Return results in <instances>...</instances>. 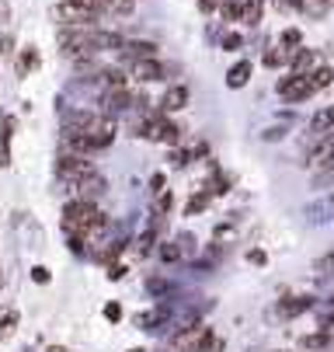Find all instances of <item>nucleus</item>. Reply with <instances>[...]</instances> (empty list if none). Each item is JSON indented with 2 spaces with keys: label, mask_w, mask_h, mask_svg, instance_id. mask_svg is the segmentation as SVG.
<instances>
[{
  "label": "nucleus",
  "mask_w": 334,
  "mask_h": 352,
  "mask_svg": "<svg viewBox=\"0 0 334 352\" xmlns=\"http://www.w3.org/2000/svg\"><path fill=\"white\" fill-rule=\"evenodd\" d=\"M53 21L60 28H77V25H94L98 14H94L91 8H84L80 0H60V4L53 8Z\"/></svg>",
  "instance_id": "obj_1"
},
{
  "label": "nucleus",
  "mask_w": 334,
  "mask_h": 352,
  "mask_svg": "<svg viewBox=\"0 0 334 352\" xmlns=\"http://www.w3.org/2000/svg\"><path fill=\"white\" fill-rule=\"evenodd\" d=\"M275 91L285 98V102H307L310 94H317L307 74H289V77H282V80L275 84Z\"/></svg>",
  "instance_id": "obj_2"
},
{
  "label": "nucleus",
  "mask_w": 334,
  "mask_h": 352,
  "mask_svg": "<svg viewBox=\"0 0 334 352\" xmlns=\"http://www.w3.org/2000/svg\"><path fill=\"white\" fill-rule=\"evenodd\" d=\"M87 171H94V168H91V161H84V154H60L56 157V175L67 178V182H73Z\"/></svg>",
  "instance_id": "obj_3"
},
{
  "label": "nucleus",
  "mask_w": 334,
  "mask_h": 352,
  "mask_svg": "<svg viewBox=\"0 0 334 352\" xmlns=\"http://www.w3.org/2000/svg\"><path fill=\"white\" fill-rule=\"evenodd\" d=\"M132 77L143 80V84H154V80H164L167 77V67L157 56H147V60H136L132 63Z\"/></svg>",
  "instance_id": "obj_4"
},
{
  "label": "nucleus",
  "mask_w": 334,
  "mask_h": 352,
  "mask_svg": "<svg viewBox=\"0 0 334 352\" xmlns=\"http://www.w3.org/2000/svg\"><path fill=\"white\" fill-rule=\"evenodd\" d=\"M132 91L129 87H108L105 91V98H102V109H105V116H115V112H126V109H132Z\"/></svg>",
  "instance_id": "obj_5"
},
{
  "label": "nucleus",
  "mask_w": 334,
  "mask_h": 352,
  "mask_svg": "<svg viewBox=\"0 0 334 352\" xmlns=\"http://www.w3.org/2000/svg\"><path fill=\"white\" fill-rule=\"evenodd\" d=\"M119 53L136 63V60L157 56V42H150V38H129V42H126V38H122V42H119Z\"/></svg>",
  "instance_id": "obj_6"
},
{
  "label": "nucleus",
  "mask_w": 334,
  "mask_h": 352,
  "mask_svg": "<svg viewBox=\"0 0 334 352\" xmlns=\"http://www.w3.org/2000/svg\"><path fill=\"white\" fill-rule=\"evenodd\" d=\"M70 185H73V188L80 192V199H98V195L105 192V178H102L98 171H87V175L73 178Z\"/></svg>",
  "instance_id": "obj_7"
},
{
  "label": "nucleus",
  "mask_w": 334,
  "mask_h": 352,
  "mask_svg": "<svg viewBox=\"0 0 334 352\" xmlns=\"http://www.w3.org/2000/svg\"><path fill=\"white\" fill-rule=\"evenodd\" d=\"M188 105V87L184 84H174V87H167L164 91V98H160V112L164 116H171V112H181Z\"/></svg>",
  "instance_id": "obj_8"
},
{
  "label": "nucleus",
  "mask_w": 334,
  "mask_h": 352,
  "mask_svg": "<svg viewBox=\"0 0 334 352\" xmlns=\"http://www.w3.org/2000/svg\"><path fill=\"white\" fill-rule=\"evenodd\" d=\"M251 70H254V63L251 60H241V63H233L230 70H226V87H233V91H241L248 80H251Z\"/></svg>",
  "instance_id": "obj_9"
},
{
  "label": "nucleus",
  "mask_w": 334,
  "mask_h": 352,
  "mask_svg": "<svg viewBox=\"0 0 334 352\" xmlns=\"http://www.w3.org/2000/svg\"><path fill=\"white\" fill-rule=\"evenodd\" d=\"M285 60L293 63V74H310V70H313V63H317V60H313V49H303V45H300V49H293V53L285 56Z\"/></svg>",
  "instance_id": "obj_10"
},
{
  "label": "nucleus",
  "mask_w": 334,
  "mask_h": 352,
  "mask_svg": "<svg viewBox=\"0 0 334 352\" xmlns=\"http://www.w3.org/2000/svg\"><path fill=\"white\" fill-rule=\"evenodd\" d=\"M310 307H313V296H293L289 304H278V314L282 318H296V314H303Z\"/></svg>",
  "instance_id": "obj_11"
},
{
  "label": "nucleus",
  "mask_w": 334,
  "mask_h": 352,
  "mask_svg": "<svg viewBox=\"0 0 334 352\" xmlns=\"http://www.w3.org/2000/svg\"><path fill=\"white\" fill-rule=\"evenodd\" d=\"M307 77H310L313 91H324V87H331V84H334V70H331V67H313Z\"/></svg>",
  "instance_id": "obj_12"
},
{
  "label": "nucleus",
  "mask_w": 334,
  "mask_h": 352,
  "mask_svg": "<svg viewBox=\"0 0 334 352\" xmlns=\"http://www.w3.org/2000/svg\"><path fill=\"white\" fill-rule=\"evenodd\" d=\"M300 345H303V349H331V331H327V328L310 331V335L300 338Z\"/></svg>",
  "instance_id": "obj_13"
},
{
  "label": "nucleus",
  "mask_w": 334,
  "mask_h": 352,
  "mask_svg": "<svg viewBox=\"0 0 334 352\" xmlns=\"http://www.w3.org/2000/svg\"><path fill=\"white\" fill-rule=\"evenodd\" d=\"M334 129V109H320L310 122V133H331Z\"/></svg>",
  "instance_id": "obj_14"
},
{
  "label": "nucleus",
  "mask_w": 334,
  "mask_h": 352,
  "mask_svg": "<svg viewBox=\"0 0 334 352\" xmlns=\"http://www.w3.org/2000/svg\"><path fill=\"white\" fill-rule=\"evenodd\" d=\"M300 11L310 14V18H324L331 11V4H327V0H300Z\"/></svg>",
  "instance_id": "obj_15"
},
{
  "label": "nucleus",
  "mask_w": 334,
  "mask_h": 352,
  "mask_svg": "<svg viewBox=\"0 0 334 352\" xmlns=\"http://www.w3.org/2000/svg\"><path fill=\"white\" fill-rule=\"evenodd\" d=\"M167 318V307H157V311H150V314H136V324L139 328H154V324H160Z\"/></svg>",
  "instance_id": "obj_16"
},
{
  "label": "nucleus",
  "mask_w": 334,
  "mask_h": 352,
  "mask_svg": "<svg viewBox=\"0 0 334 352\" xmlns=\"http://www.w3.org/2000/svg\"><path fill=\"white\" fill-rule=\"evenodd\" d=\"M206 206H209V192H199V195H192V199H188L184 217H195V213H202Z\"/></svg>",
  "instance_id": "obj_17"
},
{
  "label": "nucleus",
  "mask_w": 334,
  "mask_h": 352,
  "mask_svg": "<svg viewBox=\"0 0 334 352\" xmlns=\"http://www.w3.org/2000/svg\"><path fill=\"white\" fill-rule=\"evenodd\" d=\"M282 45H285V56H289L293 49H300V45H303V35H300V28H285V32H282Z\"/></svg>",
  "instance_id": "obj_18"
},
{
  "label": "nucleus",
  "mask_w": 334,
  "mask_h": 352,
  "mask_svg": "<svg viewBox=\"0 0 334 352\" xmlns=\"http://www.w3.org/2000/svg\"><path fill=\"white\" fill-rule=\"evenodd\" d=\"M157 255H160V262H178V258H181V248H178L174 241H164V244L157 248Z\"/></svg>",
  "instance_id": "obj_19"
},
{
  "label": "nucleus",
  "mask_w": 334,
  "mask_h": 352,
  "mask_svg": "<svg viewBox=\"0 0 334 352\" xmlns=\"http://www.w3.org/2000/svg\"><path fill=\"white\" fill-rule=\"evenodd\" d=\"M14 324H18V314H14V311L0 314V338H11V335H14Z\"/></svg>",
  "instance_id": "obj_20"
},
{
  "label": "nucleus",
  "mask_w": 334,
  "mask_h": 352,
  "mask_svg": "<svg viewBox=\"0 0 334 352\" xmlns=\"http://www.w3.org/2000/svg\"><path fill=\"white\" fill-rule=\"evenodd\" d=\"M154 234H157V223H154V227H147V230H143V234L136 237V248H139V255H147V251L154 248Z\"/></svg>",
  "instance_id": "obj_21"
},
{
  "label": "nucleus",
  "mask_w": 334,
  "mask_h": 352,
  "mask_svg": "<svg viewBox=\"0 0 334 352\" xmlns=\"http://www.w3.org/2000/svg\"><path fill=\"white\" fill-rule=\"evenodd\" d=\"M102 77H105L108 87H126V74L122 70H102Z\"/></svg>",
  "instance_id": "obj_22"
},
{
  "label": "nucleus",
  "mask_w": 334,
  "mask_h": 352,
  "mask_svg": "<svg viewBox=\"0 0 334 352\" xmlns=\"http://www.w3.org/2000/svg\"><path fill=\"white\" fill-rule=\"evenodd\" d=\"M241 45H244V38L237 35V32H226V35H223V49H226V53H237Z\"/></svg>",
  "instance_id": "obj_23"
},
{
  "label": "nucleus",
  "mask_w": 334,
  "mask_h": 352,
  "mask_svg": "<svg viewBox=\"0 0 334 352\" xmlns=\"http://www.w3.org/2000/svg\"><path fill=\"white\" fill-rule=\"evenodd\" d=\"M35 63H38V56H35V53H32V49H28V53H21V60H18V74L25 77V74H28V70H32Z\"/></svg>",
  "instance_id": "obj_24"
},
{
  "label": "nucleus",
  "mask_w": 334,
  "mask_h": 352,
  "mask_svg": "<svg viewBox=\"0 0 334 352\" xmlns=\"http://www.w3.org/2000/svg\"><path fill=\"white\" fill-rule=\"evenodd\" d=\"M285 63V53H275V49H268V53H265V67L268 70H278Z\"/></svg>",
  "instance_id": "obj_25"
},
{
  "label": "nucleus",
  "mask_w": 334,
  "mask_h": 352,
  "mask_svg": "<svg viewBox=\"0 0 334 352\" xmlns=\"http://www.w3.org/2000/svg\"><path fill=\"white\" fill-rule=\"evenodd\" d=\"M171 206H174V195H171V192H164V188H160V195H157V213H167V210H171Z\"/></svg>",
  "instance_id": "obj_26"
},
{
  "label": "nucleus",
  "mask_w": 334,
  "mask_h": 352,
  "mask_svg": "<svg viewBox=\"0 0 334 352\" xmlns=\"http://www.w3.org/2000/svg\"><path fill=\"white\" fill-rule=\"evenodd\" d=\"M32 279L45 286V283H49V269H45V265H35V269H32Z\"/></svg>",
  "instance_id": "obj_27"
},
{
  "label": "nucleus",
  "mask_w": 334,
  "mask_h": 352,
  "mask_svg": "<svg viewBox=\"0 0 334 352\" xmlns=\"http://www.w3.org/2000/svg\"><path fill=\"white\" fill-rule=\"evenodd\" d=\"M102 314H105V318H108V321H112V324H115V321H119V318H122V307H119V304H108V307H105V311H102Z\"/></svg>",
  "instance_id": "obj_28"
},
{
  "label": "nucleus",
  "mask_w": 334,
  "mask_h": 352,
  "mask_svg": "<svg viewBox=\"0 0 334 352\" xmlns=\"http://www.w3.org/2000/svg\"><path fill=\"white\" fill-rule=\"evenodd\" d=\"M248 262H254V265H265V251H248Z\"/></svg>",
  "instance_id": "obj_29"
},
{
  "label": "nucleus",
  "mask_w": 334,
  "mask_h": 352,
  "mask_svg": "<svg viewBox=\"0 0 334 352\" xmlns=\"http://www.w3.org/2000/svg\"><path fill=\"white\" fill-rule=\"evenodd\" d=\"M199 8H202L206 14H213V11L219 8V0H199Z\"/></svg>",
  "instance_id": "obj_30"
},
{
  "label": "nucleus",
  "mask_w": 334,
  "mask_h": 352,
  "mask_svg": "<svg viewBox=\"0 0 334 352\" xmlns=\"http://www.w3.org/2000/svg\"><path fill=\"white\" fill-rule=\"evenodd\" d=\"M126 276V265H108V279H122Z\"/></svg>",
  "instance_id": "obj_31"
},
{
  "label": "nucleus",
  "mask_w": 334,
  "mask_h": 352,
  "mask_svg": "<svg viewBox=\"0 0 334 352\" xmlns=\"http://www.w3.org/2000/svg\"><path fill=\"white\" fill-rule=\"evenodd\" d=\"M150 185H154V188L160 192V188H164V175H154V178H150Z\"/></svg>",
  "instance_id": "obj_32"
},
{
  "label": "nucleus",
  "mask_w": 334,
  "mask_h": 352,
  "mask_svg": "<svg viewBox=\"0 0 334 352\" xmlns=\"http://www.w3.org/2000/svg\"><path fill=\"white\" fill-rule=\"evenodd\" d=\"M129 352H147V349H129Z\"/></svg>",
  "instance_id": "obj_33"
},
{
  "label": "nucleus",
  "mask_w": 334,
  "mask_h": 352,
  "mask_svg": "<svg viewBox=\"0 0 334 352\" xmlns=\"http://www.w3.org/2000/svg\"><path fill=\"white\" fill-rule=\"evenodd\" d=\"M0 286H4V272H0Z\"/></svg>",
  "instance_id": "obj_34"
}]
</instances>
